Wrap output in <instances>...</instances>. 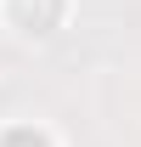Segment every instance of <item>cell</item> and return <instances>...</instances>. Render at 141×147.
<instances>
[{"mask_svg": "<svg viewBox=\"0 0 141 147\" xmlns=\"http://www.w3.org/2000/svg\"><path fill=\"white\" fill-rule=\"evenodd\" d=\"M0 147H45V136H34V130H11Z\"/></svg>", "mask_w": 141, "mask_h": 147, "instance_id": "cell-1", "label": "cell"}]
</instances>
